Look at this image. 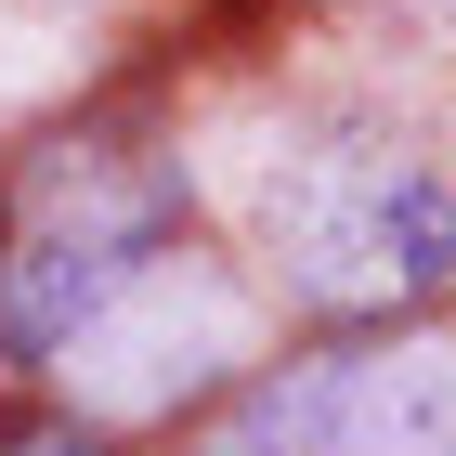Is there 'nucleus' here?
<instances>
[{
	"label": "nucleus",
	"mask_w": 456,
	"mask_h": 456,
	"mask_svg": "<svg viewBox=\"0 0 456 456\" xmlns=\"http://www.w3.org/2000/svg\"><path fill=\"white\" fill-rule=\"evenodd\" d=\"M183 157L131 131H53L0 183V339L13 352H92L157 274H183Z\"/></svg>",
	"instance_id": "f257e3e1"
},
{
	"label": "nucleus",
	"mask_w": 456,
	"mask_h": 456,
	"mask_svg": "<svg viewBox=\"0 0 456 456\" xmlns=\"http://www.w3.org/2000/svg\"><path fill=\"white\" fill-rule=\"evenodd\" d=\"M261 248L339 326L418 314V300L456 287V170H430V157H404L379 131L274 143V170H261Z\"/></svg>",
	"instance_id": "f03ea898"
},
{
	"label": "nucleus",
	"mask_w": 456,
	"mask_h": 456,
	"mask_svg": "<svg viewBox=\"0 0 456 456\" xmlns=\"http://www.w3.org/2000/svg\"><path fill=\"white\" fill-rule=\"evenodd\" d=\"M196 456H456V339H339L235 391Z\"/></svg>",
	"instance_id": "7ed1b4c3"
},
{
	"label": "nucleus",
	"mask_w": 456,
	"mask_h": 456,
	"mask_svg": "<svg viewBox=\"0 0 456 456\" xmlns=\"http://www.w3.org/2000/svg\"><path fill=\"white\" fill-rule=\"evenodd\" d=\"M0 456H105L92 430H66V418H39V430H0Z\"/></svg>",
	"instance_id": "20e7f679"
}]
</instances>
